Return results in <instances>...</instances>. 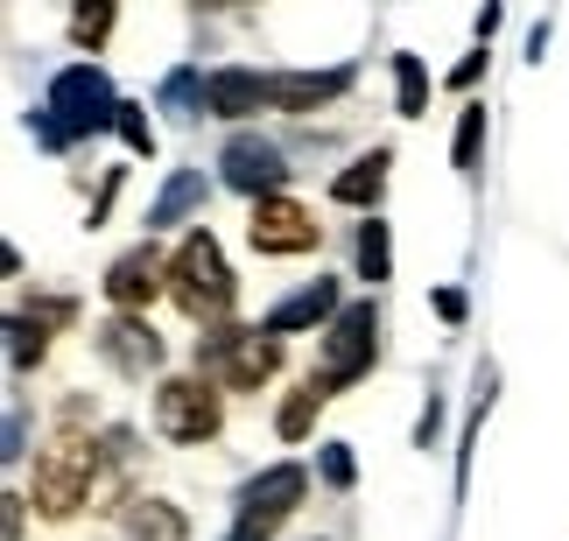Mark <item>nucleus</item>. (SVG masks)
<instances>
[{"label":"nucleus","instance_id":"nucleus-12","mask_svg":"<svg viewBox=\"0 0 569 541\" xmlns=\"http://www.w3.org/2000/svg\"><path fill=\"white\" fill-rule=\"evenodd\" d=\"M352 92V63H338V71H274L268 78V106L281 113H310V106H331Z\"/></svg>","mask_w":569,"mask_h":541},{"label":"nucleus","instance_id":"nucleus-16","mask_svg":"<svg viewBox=\"0 0 569 541\" xmlns=\"http://www.w3.org/2000/svg\"><path fill=\"white\" fill-rule=\"evenodd\" d=\"M478 156H486V106H465V113H457V141H450V162H457V177H478Z\"/></svg>","mask_w":569,"mask_h":541},{"label":"nucleus","instance_id":"nucleus-13","mask_svg":"<svg viewBox=\"0 0 569 541\" xmlns=\"http://www.w3.org/2000/svg\"><path fill=\"white\" fill-rule=\"evenodd\" d=\"M268 106V78L260 71H239V63H226V71L204 78V113L211 120H247Z\"/></svg>","mask_w":569,"mask_h":541},{"label":"nucleus","instance_id":"nucleus-17","mask_svg":"<svg viewBox=\"0 0 569 541\" xmlns=\"http://www.w3.org/2000/svg\"><path fill=\"white\" fill-rule=\"evenodd\" d=\"M422 106H429V71H422V57H393V113L401 120H422Z\"/></svg>","mask_w":569,"mask_h":541},{"label":"nucleus","instance_id":"nucleus-24","mask_svg":"<svg viewBox=\"0 0 569 541\" xmlns=\"http://www.w3.org/2000/svg\"><path fill=\"white\" fill-rule=\"evenodd\" d=\"M120 141L134 156H156V127H148V106H120Z\"/></svg>","mask_w":569,"mask_h":541},{"label":"nucleus","instance_id":"nucleus-9","mask_svg":"<svg viewBox=\"0 0 569 541\" xmlns=\"http://www.w3.org/2000/svg\"><path fill=\"white\" fill-rule=\"evenodd\" d=\"M345 317V295H338V281L331 274H317V281H302L296 295H281L268 317H260V331L268 338H289V331H317V323H338Z\"/></svg>","mask_w":569,"mask_h":541},{"label":"nucleus","instance_id":"nucleus-6","mask_svg":"<svg viewBox=\"0 0 569 541\" xmlns=\"http://www.w3.org/2000/svg\"><path fill=\"white\" fill-rule=\"evenodd\" d=\"M218 177H226L239 198L268 204V198H281V183H289V156H281L274 141H260V134H232L226 156H218Z\"/></svg>","mask_w":569,"mask_h":541},{"label":"nucleus","instance_id":"nucleus-15","mask_svg":"<svg viewBox=\"0 0 569 541\" xmlns=\"http://www.w3.org/2000/svg\"><path fill=\"white\" fill-rule=\"evenodd\" d=\"M387 148H373V156H359L352 169H345V177L331 183V198L338 204H352V211H366V204H380V190H387Z\"/></svg>","mask_w":569,"mask_h":541},{"label":"nucleus","instance_id":"nucleus-28","mask_svg":"<svg viewBox=\"0 0 569 541\" xmlns=\"http://www.w3.org/2000/svg\"><path fill=\"white\" fill-rule=\"evenodd\" d=\"M436 429H443V401L429 394V408H422V422H415V450H436Z\"/></svg>","mask_w":569,"mask_h":541},{"label":"nucleus","instance_id":"nucleus-1","mask_svg":"<svg viewBox=\"0 0 569 541\" xmlns=\"http://www.w3.org/2000/svg\"><path fill=\"white\" fill-rule=\"evenodd\" d=\"M169 295L183 302V317L197 323H226L232 317V268H226V253H218L211 232H190V240L177 247V261H169Z\"/></svg>","mask_w":569,"mask_h":541},{"label":"nucleus","instance_id":"nucleus-10","mask_svg":"<svg viewBox=\"0 0 569 541\" xmlns=\"http://www.w3.org/2000/svg\"><path fill=\"white\" fill-rule=\"evenodd\" d=\"M162 281H169V268H162V253L156 247H127L113 268H106V295L120 302V317H134V310H148V302L162 295Z\"/></svg>","mask_w":569,"mask_h":541},{"label":"nucleus","instance_id":"nucleus-8","mask_svg":"<svg viewBox=\"0 0 569 541\" xmlns=\"http://www.w3.org/2000/svg\"><path fill=\"white\" fill-rule=\"evenodd\" d=\"M247 240H253V253H268V261L274 253H310L317 247V219L296 198H268V204H253Z\"/></svg>","mask_w":569,"mask_h":541},{"label":"nucleus","instance_id":"nucleus-27","mask_svg":"<svg viewBox=\"0 0 569 541\" xmlns=\"http://www.w3.org/2000/svg\"><path fill=\"white\" fill-rule=\"evenodd\" d=\"M436 317H443V323H465L471 317V295L465 289H436Z\"/></svg>","mask_w":569,"mask_h":541},{"label":"nucleus","instance_id":"nucleus-26","mask_svg":"<svg viewBox=\"0 0 569 541\" xmlns=\"http://www.w3.org/2000/svg\"><path fill=\"white\" fill-rule=\"evenodd\" d=\"M106 29H113V8H106V0H99V8H78V14H71V36H78V42H106Z\"/></svg>","mask_w":569,"mask_h":541},{"label":"nucleus","instance_id":"nucleus-2","mask_svg":"<svg viewBox=\"0 0 569 541\" xmlns=\"http://www.w3.org/2000/svg\"><path fill=\"white\" fill-rule=\"evenodd\" d=\"M373 359H380V310H373V295H366V302H345V317L323 331V365L310 373V387L331 401L338 387L373 373Z\"/></svg>","mask_w":569,"mask_h":541},{"label":"nucleus","instance_id":"nucleus-18","mask_svg":"<svg viewBox=\"0 0 569 541\" xmlns=\"http://www.w3.org/2000/svg\"><path fill=\"white\" fill-rule=\"evenodd\" d=\"M127 528H134V541H183V513L162 507V500H141L127 513Z\"/></svg>","mask_w":569,"mask_h":541},{"label":"nucleus","instance_id":"nucleus-29","mask_svg":"<svg viewBox=\"0 0 569 541\" xmlns=\"http://www.w3.org/2000/svg\"><path fill=\"white\" fill-rule=\"evenodd\" d=\"M478 78H486V50H471V57H465V63L450 71V92H471Z\"/></svg>","mask_w":569,"mask_h":541},{"label":"nucleus","instance_id":"nucleus-11","mask_svg":"<svg viewBox=\"0 0 569 541\" xmlns=\"http://www.w3.org/2000/svg\"><path fill=\"white\" fill-rule=\"evenodd\" d=\"M99 352H106V365L113 373H127V380H148L162 365V338L148 331V317H113L99 331Z\"/></svg>","mask_w":569,"mask_h":541},{"label":"nucleus","instance_id":"nucleus-33","mask_svg":"<svg viewBox=\"0 0 569 541\" xmlns=\"http://www.w3.org/2000/svg\"><path fill=\"white\" fill-rule=\"evenodd\" d=\"M541 50H549V14H541L535 29H528V63H541Z\"/></svg>","mask_w":569,"mask_h":541},{"label":"nucleus","instance_id":"nucleus-21","mask_svg":"<svg viewBox=\"0 0 569 541\" xmlns=\"http://www.w3.org/2000/svg\"><path fill=\"white\" fill-rule=\"evenodd\" d=\"M393 274V247H387V226L366 219L359 226V281H387Z\"/></svg>","mask_w":569,"mask_h":541},{"label":"nucleus","instance_id":"nucleus-4","mask_svg":"<svg viewBox=\"0 0 569 541\" xmlns=\"http://www.w3.org/2000/svg\"><path fill=\"white\" fill-rule=\"evenodd\" d=\"M274 365H281V344L268 331H211V338H197V373L204 380L260 387V380H274Z\"/></svg>","mask_w":569,"mask_h":541},{"label":"nucleus","instance_id":"nucleus-3","mask_svg":"<svg viewBox=\"0 0 569 541\" xmlns=\"http://www.w3.org/2000/svg\"><path fill=\"white\" fill-rule=\"evenodd\" d=\"M50 113L63 120V134L71 141H84V134H106V127H120V106L127 99H113V78L99 71V63H63V71L50 78Z\"/></svg>","mask_w":569,"mask_h":541},{"label":"nucleus","instance_id":"nucleus-20","mask_svg":"<svg viewBox=\"0 0 569 541\" xmlns=\"http://www.w3.org/2000/svg\"><path fill=\"white\" fill-rule=\"evenodd\" d=\"M162 106L177 120H190V113H204V71H190V63H177V71L162 78Z\"/></svg>","mask_w":569,"mask_h":541},{"label":"nucleus","instance_id":"nucleus-19","mask_svg":"<svg viewBox=\"0 0 569 541\" xmlns=\"http://www.w3.org/2000/svg\"><path fill=\"white\" fill-rule=\"evenodd\" d=\"M317 408H323V394H317V387H302V394H289V401H281V415H274V437H281V443H302V437L317 429Z\"/></svg>","mask_w":569,"mask_h":541},{"label":"nucleus","instance_id":"nucleus-14","mask_svg":"<svg viewBox=\"0 0 569 541\" xmlns=\"http://www.w3.org/2000/svg\"><path fill=\"white\" fill-rule=\"evenodd\" d=\"M204 198H211L204 169H177V177L162 183V198L148 204V232H162V226H183L190 211H204Z\"/></svg>","mask_w":569,"mask_h":541},{"label":"nucleus","instance_id":"nucleus-5","mask_svg":"<svg viewBox=\"0 0 569 541\" xmlns=\"http://www.w3.org/2000/svg\"><path fill=\"white\" fill-rule=\"evenodd\" d=\"M92 479H99V450L92 443H57V450H42V464H36V507L42 513H78L84 500H92Z\"/></svg>","mask_w":569,"mask_h":541},{"label":"nucleus","instance_id":"nucleus-25","mask_svg":"<svg viewBox=\"0 0 569 541\" xmlns=\"http://www.w3.org/2000/svg\"><path fill=\"white\" fill-rule=\"evenodd\" d=\"M29 134L50 148V156H63V148H71V134H63V120L50 113V106H29Z\"/></svg>","mask_w":569,"mask_h":541},{"label":"nucleus","instance_id":"nucleus-30","mask_svg":"<svg viewBox=\"0 0 569 541\" xmlns=\"http://www.w3.org/2000/svg\"><path fill=\"white\" fill-rule=\"evenodd\" d=\"M21 443H29V422H21V408H8V450H0V458H21Z\"/></svg>","mask_w":569,"mask_h":541},{"label":"nucleus","instance_id":"nucleus-22","mask_svg":"<svg viewBox=\"0 0 569 541\" xmlns=\"http://www.w3.org/2000/svg\"><path fill=\"white\" fill-rule=\"evenodd\" d=\"M317 479L331 485V492H345V485H352V479H359V464H352V443H323V450H317Z\"/></svg>","mask_w":569,"mask_h":541},{"label":"nucleus","instance_id":"nucleus-23","mask_svg":"<svg viewBox=\"0 0 569 541\" xmlns=\"http://www.w3.org/2000/svg\"><path fill=\"white\" fill-rule=\"evenodd\" d=\"M8 359H14V365H36V359H42V323H29V317L8 323Z\"/></svg>","mask_w":569,"mask_h":541},{"label":"nucleus","instance_id":"nucleus-31","mask_svg":"<svg viewBox=\"0 0 569 541\" xmlns=\"http://www.w3.org/2000/svg\"><path fill=\"white\" fill-rule=\"evenodd\" d=\"M0 541H21V500H14V492L0 500Z\"/></svg>","mask_w":569,"mask_h":541},{"label":"nucleus","instance_id":"nucleus-32","mask_svg":"<svg viewBox=\"0 0 569 541\" xmlns=\"http://www.w3.org/2000/svg\"><path fill=\"white\" fill-rule=\"evenodd\" d=\"M499 21H507V8H478V21H471V29H478V50L492 42V29H499Z\"/></svg>","mask_w":569,"mask_h":541},{"label":"nucleus","instance_id":"nucleus-7","mask_svg":"<svg viewBox=\"0 0 569 541\" xmlns=\"http://www.w3.org/2000/svg\"><path fill=\"white\" fill-rule=\"evenodd\" d=\"M156 429H162L169 443L218 437V394H211V380H162L156 387Z\"/></svg>","mask_w":569,"mask_h":541}]
</instances>
